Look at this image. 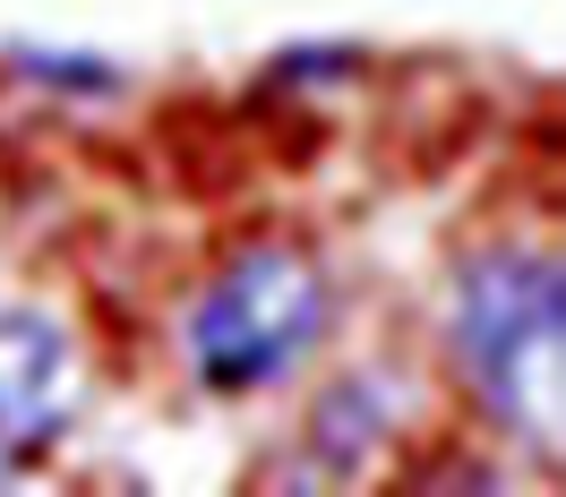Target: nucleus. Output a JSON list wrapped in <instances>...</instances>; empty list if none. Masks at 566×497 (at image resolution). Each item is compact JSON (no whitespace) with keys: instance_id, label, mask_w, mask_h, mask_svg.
Masks as SVG:
<instances>
[{"instance_id":"obj_1","label":"nucleus","mask_w":566,"mask_h":497,"mask_svg":"<svg viewBox=\"0 0 566 497\" xmlns=\"http://www.w3.org/2000/svg\"><path fill=\"white\" fill-rule=\"evenodd\" d=\"M447 360L515 446L566 437V266L549 241L463 248L447 275Z\"/></svg>"},{"instance_id":"obj_4","label":"nucleus","mask_w":566,"mask_h":497,"mask_svg":"<svg viewBox=\"0 0 566 497\" xmlns=\"http://www.w3.org/2000/svg\"><path fill=\"white\" fill-rule=\"evenodd\" d=\"M403 421H412V387L395 378L387 360L335 369V387H326L318 412H310V446H318V472H310V480H360V472L403 437Z\"/></svg>"},{"instance_id":"obj_5","label":"nucleus","mask_w":566,"mask_h":497,"mask_svg":"<svg viewBox=\"0 0 566 497\" xmlns=\"http://www.w3.org/2000/svg\"><path fill=\"white\" fill-rule=\"evenodd\" d=\"M0 70L27 77L35 95H61V104H112V95L129 86V70H120V61L77 52V43H9V52H0Z\"/></svg>"},{"instance_id":"obj_2","label":"nucleus","mask_w":566,"mask_h":497,"mask_svg":"<svg viewBox=\"0 0 566 497\" xmlns=\"http://www.w3.org/2000/svg\"><path fill=\"white\" fill-rule=\"evenodd\" d=\"M335 335V275L301 241H249L180 309V360L207 394H266Z\"/></svg>"},{"instance_id":"obj_3","label":"nucleus","mask_w":566,"mask_h":497,"mask_svg":"<svg viewBox=\"0 0 566 497\" xmlns=\"http://www.w3.org/2000/svg\"><path fill=\"white\" fill-rule=\"evenodd\" d=\"M86 394V343L43 300H0V489L18 480L9 455H35L70 429Z\"/></svg>"},{"instance_id":"obj_6","label":"nucleus","mask_w":566,"mask_h":497,"mask_svg":"<svg viewBox=\"0 0 566 497\" xmlns=\"http://www.w3.org/2000/svg\"><path fill=\"white\" fill-rule=\"evenodd\" d=\"M360 70L353 43H292L275 61V86H301V95H318V86H344V77Z\"/></svg>"}]
</instances>
